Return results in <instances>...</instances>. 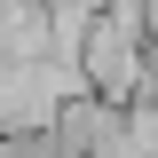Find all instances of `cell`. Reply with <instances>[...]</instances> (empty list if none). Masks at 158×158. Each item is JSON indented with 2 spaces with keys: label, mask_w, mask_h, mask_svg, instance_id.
<instances>
[{
  "label": "cell",
  "mask_w": 158,
  "mask_h": 158,
  "mask_svg": "<svg viewBox=\"0 0 158 158\" xmlns=\"http://www.w3.org/2000/svg\"><path fill=\"white\" fill-rule=\"evenodd\" d=\"M79 79H87L103 103H135V95H150L142 32H135V24H118V16H95V24H87V48H79Z\"/></svg>",
  "instance_id": "1"
},
{
  "label": "cell",
  "mask_w": 158,
  "mask_h": 158,
  "mask_svg": "<svg viewBox=\"0 0 158 158\" xmlns=\"http://www.w3.org/2000/svg\"><path fill=\"white\" fill-rule=\"evenodd\" d=\"M0 158H63L56 118H48V127H0Z\"/></svg>",
  "instance_id": "2"
},
{
  "label": "cell",
  "mask_w": 158,
  "mask_h": 158,
  "mask_svg": "<svg viewBox=\"0 0 158 158\" xmlns=\"http://www.w3.org/2000/svg\"><path fill=\"white\" fill-rule=\"evenodd\" d=\"M127 158H158V95L127 103Z\"/></svg>",
  "instance_id": "3"
},
{
  "label": "cell",
  "mask_w": 158,
  "mask_h": 158,
  "mask_svg": "<svg viewBox=\"0 0 158 158\" xmlns=\"http://www.w3.org/2000/svg\"><path fill=\"white\" fill-rule=\"evenodd\" d=\"M142 71H150V95H158V40H142Z\"/></svg>",
  "instance_id": "4"
},
{
  "label": "cell",
  "mask_w": 158,
  "mask_h": 158,
  "mask_svg": "<svg viewBox=\"0 0 158 158\" xmlns=\"http://www.w3.org/2000/svg\"><path fill=\"white\" fill-rule=\"evenodd\" d=\"M142 40H158V0H142Z\"/></svg>",
  "instance_id": "5"
}]
</instances>
